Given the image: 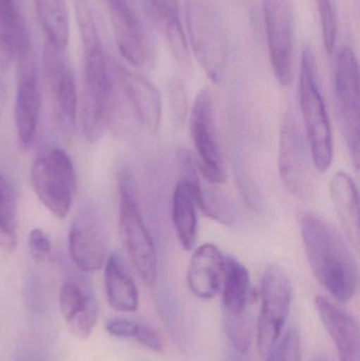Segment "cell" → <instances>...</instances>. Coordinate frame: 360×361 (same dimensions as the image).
Masks as SVG:
<instances>
[{
	"mask_svg": "<svg viewBox=\"0 0 360 361\" xmlns=\"http://www.w3.org/2000/svg\"><path fill=\"white\" fill-rule=\"evenodd\" d=\"M198 210L190 183L181 178L173 190L171 216L178 241L186 250H192L198 239Z\"/></svg>",
	"mask_w": 360,
	"mask_h": 361,
	"instance_id": "cell-24",
	"label": "cell"
},
{
	"mask_svg": "<svg viewBox=\"0 0 360 361\" xmlns=\"http://www.w3.org/2000/svg\"><path fill=\"white\" fill-rule=\"evenodd\" d=\"M114 73L139 124L149 133H158L163 116L162 95L159 89L147 78L123 66L114 65Z\"/></svg>",
	"mask_w": 360,
	"mask_h": 361,
	"instance_id": "cell-16",
	"label": "cell"
},
{
	"mask_svg": "<svg viewBox=\"0 0 360 361\" xmlns=\"http://www.w3.org/2000/svg\"><path fill=\"white\" fill-rule=\"evenodd\" d=\"M34 191L42 205L55 216L66 218L76 193V173L65 150L55 148L38 157L31 169Z\"/></svg>",
	"mask_w": 360,
	"mask_h": 361,
	"instance_id": "cell-5",
	"label": "cell"
},
{
	"mask_svg": "<svg viewBox=\"0 0 360 361\" xmlns=\"http://www.w3.org/2000/svg\"><path fill=\"white\" fill-rule=\"evenodd\" d=\"M59 307L72 334L82 339L92 334L99 319V307L93 297L76 282L63 284L59 292Z\"/></svg>",
	"mask_w": 360,
	"mask_h": 361,
	"instance_id": "cell-21",
	"label": "cell"
},
{
	"mask_svg": "<svg viewBox=\"0 0 360 361\" xmlns=\"http://www.w3.org/2000/svg\"><path fill=\"white\" fill-rule=\"evenodd\" d=\"M226 361H245L241 357L240 354H232V355L228 356V360Z\"/></svg>",
	"mask_w": 360,
	"mask_h": 361,
	"instance_id": "cell-36",
	"label": "cell"
},
{
	"mask_svg": "<svg viewBox=\"0 0 360 361\" xmlns=\"http://www.w3.org/2000/svg\"><path fill=\"white\" fill-rule=\"evenodd\" d=\"M168 103L171 116L177 124H183L190 114L187 92L180 78H173L168 84Z\"/></svg>",
	"mask_w": 360,
	"mask_h": 361,
	"instance_id": "cell-30",
	"label": "cell"
},
{
	"mask_svg": "<svg viewBox=\"0 0 360 361\" xmlns=\"http://www.w3.org/2000/svg\"><path fill=\"white\" fill-rule=\"evenodd\" d=\"M225 257L211 243L199 246L190 259L186 281L190 292L200 299H213L221 290Z\"/></svg>",
	"mask_w": 360,
	"mask_h": 361,
	"instance_id": "cell-17",
	"label": "cell"
},
{
	"mask_svg": "<svg viewBox=\"0 0 360 361\" xmlns=\"http://www.w3.org/2000/svg\"><path fill=\"white\" fill-rule=\"evenodd\" d=\"M330 192L345 237L353 248L359 250V197L356 183L346 171H338L330 183Z\"/></svg>",
	"mask_w": 360,
	"mask_h": 361,
	"instance_id": "cell-22",
	"label": "cell"
},
{
	"mask_svg": "<svg viewBox=\"0 0 360 361\" xmlns=\"http://www.w3.org/2000/svg\"><path fill=\"white\" fill-rule=\"evenodd\" d=\"M313 361H327V360H325V358L317 357V358H315V360Z\"/></svg>",
	"mask_w": 360,
	"mask_h": 361,
	"instance_id": "cell-38",
	"label": "cell"
},
{
	"mask_svg": "<svg viewBox=\"0 0 360 361\" xmlns=\"http://www.w3.org/2000/svg\"><path fill=\"white\" fill-rule=\"evenodd\" d=\"M266 357V361H302L298 331L295 328L287 330Z\"/></svg>",
	"mask_w": 360,
	"mask_h": 361,
	"instance_id": "cell-28",
	"label": "cell"
},
{
	"mask_svg": "<svg viewBox=\"0 0 360 361\" xmlns=\"http://www.w3.org/2000/svg\"><path fill=\"white\" fill-rule=\"evenodd\" d=\"M334 95L342 135L355 169L359 167V71L353 49L342 47L336 54Z\"/></svg>",
	"mask_w": 360,
	"mask_h": 361,
	"instance_id": "cell-6",
	"label": "cell"
},
{
	"mask_svg": "<svg viewBox=\"0 0 360 361\" xmlns=\"http://www.w3.org/2000/svg\"><path fill=\"white\" fill-rule=\"evenodd\" d=\"M261 313L258 322V343L264 356L283 336L292 305V284L278 265H268L261 280Z\"/></svg>",
	"mask_w": 360,
	"mask_h": 361,
	"instance_id": "cell-11",
	"label": "cell"
},
{
	"mask_svg": "<svg viewBox=\"0 0 360 361\" xmlns=\"http://www.w3.org/2000/svg\"><path fill=\"white\" fill-rule=\"evenodd\" d=\"M4 101H6V85H4V80L0 76V114H1L2 108H4Z\"/></svg>",
	"mask_w": 360,
	"mask_h": 361,
	"instance_id": "cell-34",
	"label": "cell"
},
{
	"mask_svg": "<svg viewBox=\"0 0 360 361\" xmlns=\"http://www.w3.org/2000/svg\"><path fill=\"white\" fill-rule=\"evenodd\" d=\"M118 231L133 267L148 286L158 279V255L151 233L144 221L137 187L126 169L118 176Z\"/></svg>",
	"mask_w": 360,
	"mask_h": 361,
	"instance_id": "cell-3",
	"label": "cell"
},
{
	"mask_svg": "<svg viewBox=\"0 0 360 361\" xmlns=\"http://www.w3.org/2000/svg\"><path fill=\"white\" fill-rule=\"evenodd\" d=\"M190 130L201 175L211 184H223L226 180L225 162L218 139L213 97L207 90L200 91L194 99Z\"/></svg>",
	"mask_w": 360,
	"mask_h": 361,
	"instance_id": "cell-9",
	"label": "cell"
},
{
	"mask_svg": "<svg viewBox=\"0 0 360 361\" xmlns=\"http://www.w3.org/2000/svg\"><path fill=\"white\" fill-rule=\"evenodd\" d=\"M300 231L309 263L317 281L342 303L359 290V262L352 246L331 221L308 212L300 219Z\"/></svg>",
	"mask_w": 360,
	"mask_h": 361,
	"instance_id": "cell-1",
	"label": "cell"
},
{
	"mask_svg": "<svg viewBox=\"0 0 360 361\" xmlns=\"http://www.w3.org/2000/svg\"><path fill=\"white\" fill-rule=\"evenodd\" d=\"M137 322L127 319H112L106 324V330L112 336L118 338H133Z\"/></svg>",
	"mask_w": 360,
	"mask_h": 361,
	"instance_id": "cell-33",
	"label": "cell"
},
{
	"mask_svg": "<svg viewBox=\"0 0 360 361\" xmlns=\"http://www.w3.org/2000/svg\"><path fill=\"white\" fill-rule=\"evenodd\" d=\"M312 158L306 135L294 110L283 116L279 137L278 171L287 190L306 199L313 189ZM314 167V166H313Z\"/></svg>",
	"mask_w": 360,
	"mask_h": 361,
	"instance_id": "cell-7",
	"label": "cell"
},
{
	"mask_svg": "<svg viewBox=\"0 0 360 361\" xmlns=\"http://www.w3.org/2000/svg\"><path fill=\"white\" fill-rule=\"evenodd\" d=\"M315 305L337 349L340 361H360L359 322L325 297L317 296Z\"/></svg>",
	"mask_w": 360,
	"mask_h": 361,
	"instance_id": "cell-18",
	"label": "cell"
},
{
	"mask_svg": "<svg viewBox=\"0 0 360 361\" xmlns=\"http://www.w3.org/2000/svg\"><path fill=\"white\" fill-rule=\"evenodd\" d=\"M31 49L19 0H0V73Z\"/></svg>",
	"mask_w": 360,
	"mask_h": 361,
	"instance_id": "cell-20",
	"label": "cell"
},
{
	"mask_svg": "<svg viewBox=\"0 0 360 361\" xmlns=\"http://www.w3.org/2000/svg\"><path fill=\"white\" fill-rule=\"evenodd\" d=\"M222 310L223 317L249 315L251 299V277L247 267L232 257H226L222 280Z\"/></svg>",
	"mask_w": 360,
	"mask_h": 361,
	"instance_id": "cell-23",
	"label": "cell"
},
{
	"mask_svg": "<svg viewBox=\"0 0 360 361\" xmlns=\"http://www.w3.org/2000/svg\"><path fill=\"white\" fill-rule=\"evenodd\" d=\"M144 12L150 25L168 42L178 61H190V46L184 31L179 0H144Z\"/></svg>",
	"mask_w": 360,
	"mask_h": 361,
	"instance_id": "cell-19",
	"label": "cell"
},
{
	"mask_svg": "<svg viewBox=\"0 0 360 361\" xmlns=\"http://www.w3.org/2000/svg\"><path fill=\"white\" fill-rule=\"evenodd\" d=\"M73 6L84 51L82 97L93 102L107 101L111 82L91 0H73Z\"/></svg>",
	"mask_w": 360,
	"mask_h": 361,
	"instance_id": "cell-10",
	"label": "cell"
},
{
	"mask_svg": "<svg viewBox=\"0 0 360 361\" xmlns=\"http://www.w3.org/2000/svg\"><path fill=\"white\" fill-rule=\"evenodd\" d=\"M70 258L84 273H95L108 259V237L103 218L92 206H84L76 214L68 235Z\"/></svg>",
	"mask_w": 360,
	"mask_h": 361,
	"instance_id": "cell-13",
	"label": "cell"
},
{
	"mask_svg": "<svg viewBox=\"0 0 360 361\" xmlns=\"http://www.w3.org/2000/svg\"><path fill=\"white\" fill-rule=\"evenodd\" d=\"M186 27L190 48L211 82L223 78L228 40L223 23L211 0H187Z\"/></svg>",
	"mask_w": 360,
	"mask_h": 361,
	"instance_id": "cell-4",
	"label": "cell"
},
{
	"mask_svg": "<svg viewBox=\"0 0 360 361\" xmlns=\"http://www.w3.org/2000/svg\"><path fill=\"white\" fill-rule=\"evenodd\" d=\"M104 269L106 295L110 307L124 313L137 311L139 292L122 259L116 255H110Z\"/></svg>",
	"mask_w": 360,
	"mask_h": 361,
	"instance_id": "cell-25",
	"label": "cell"
},
{
	"mask_svg": "<svg viewBox=\"0 0 360 361\" xmlns=\"http://www.w3.org/2000/svg\"><path fill=\"white\" fill-rule=\"evenodd\" d=\"M15 361H42L34 353H29V352H25V353L21 354L18 357L16 358Z\"/></svg>",
	"mask_w": 360,
	"mask_h": 361,
	"instance_id": "cell-35",
	"label": "cell"
},
{
	"mask_svg": "<svg viewBox=\"0 0 360 361\" xmlns=\"http://www.w3.org/2000/svg\"><path fill=\"white\" fill-rule=\"evenodd\" d=\"M16 97H15V127L23 146L33 144L42 112V90L37 63L30 49L16 61Z\"/></svg>",
	"mask_w": 360,
	"mask_h": 361,
	"instance_id": "cell-14",
	"label": "cell"
},
{
	"mask_svg": "<svg viewBox=\"0 0 360 361\" xmlns=\"http://www.w3.org/2000/svg\"><path fill=\"white\" fill-rule=\"evenodd\" d=\"M321 18V34L323 44L328 52L332 53L335 48L337 38V18L333 0H314Z\"/></svg>",
	"mask_w": 360,
	"mask_h": 361,
	"instance_id": "cell-29",
	"label": "cell"
},
{
	"mask_svg": "<svg viewBox=\"0 0 360 361\" xmlns=\"http://www.w3.org/2000/svg\"><path fill=\"white\" fill-rule=\"evenodd\" d=\"M298 97L313 166L319 173H325L333 162V133L319 84L316 56L310 47L302 51Z\"/></svg>",
	"mask_w": 360,
	"mask_h": 361,
	"instance_id": "cell-2",
	"label": "cell"
},
{
	"mask_svg": "<svg viewBox=\"0 0 360 361\" xmlns=\"http://www.w3.org/2000/svg\"><path fill=\"white\" fill-rule=\"evenodd\" d=\"M262 12L273 72L281 86H290L294 73V20L291 2L263 0Z\"/></svg>",
	"mask_w": 360,
	"mask_h": 361,
	"instance_id": "cell-12",
	"label": "cell"
},
{
	"mask_svg": "<svg viewBox=\"0 0 360 361\" xmlns=\"http://www.w3.org/2000/svg\"><path fill=\"white\" fill-rule=\"evenodd\" d=\"M141 345L151 351L160 353L164 349L163 345L162 339L159 336L158 333L150 328V326H145V324H137V330H135V337Z\"/></svg>",
	"mask_w": 360,
	"mask_h": 361,
	"instance_id": "cell-32",
	"label": "cell"
},
{
	"mask_svg": "<svg viewBox=\"0 0 360 361\" xmlns=\"http://www.w3.org/2000/svg\"><path fill=\"white\" fill-rule=\"evenodd\" d=\"M42 68L52 101L55 125L63 137L70 139L75 133L77 122V91L66 49L46 40Z\"/></svg>",
	"mask_w": 360,
	"mask_h": 361,
	"instance_id": "cell-8",
	"label": "cell"
},
{
	"mask_svg": "<svg viewBox=\"0 0 360 361\" xmlns=\"http://www.w3.org/2000/svg\"><path fill=\"white\" fill-rule=\"evenodd\" d=\"M116 1H118V0H105V2L108 4V6H109L110 4H114V2Z\"/></svg>",
	"mask_w": 360,
	"mask_h": 361,
	"instance_id": "cell-37",
	"label": "cell"
},
{
	"mask_svg": "<svg viewBox=\"0 0 360 361\" xmlns=\"http://www.w3.org/2000/svg\"><path fill=\"white\" fill-rule=\"evenodd\" d=\"M118 51L130 65L148 68L156 61L154 42L135 11L127 0L109 6Z\"/></svg>",
	"mask_w": 360,
	"mask_h": 361,
	"instance_id": "cell-15",
	"label": "cell"
},
{
	"mask_svg": "<svg viewBox=\"0 0 360 361\" xmlns=\"http://www.w3.org/2000/svg\"><path fill=\"white\" fill-rule=\"evenodd\" d=\"M46 42L66 49L69 38V15L65 0H34Z\"/></svg>",
	"mask_w": 360,
	"mask_h": 361,
	"instance_id": "cell-26",
	"label": "cell"
},
{
	"mask_svg": "<svg viewBox=\"0 0 360 361\" xmlns=\"http://www.w3.org/2000/svg\"><path fill=\"white\" fill-rule=\"evenodd\" d=\"M27 246L32 257L37 262H44L50 257L52 244L42 229L34 228L30 231Z\"/></svg>",
	"mask_w": 360,
	"mask_h": 361,
	"instance_id": "cell-31",
	"label": "cell"
},
{
	"mask_svg": "<svg viewBox=\"0 0 360 361\" xmlns=\"http://www.w3.org/2000/svg\"><path fill=\"white\" fill-rule=\"evenodd\" d=\"M16 243V195L10 180L0 171V248L12 250Z\"/></svg>",
	"mask_w": 360,
	"mask_h": 361,
	"instance_id": "cell-27",
	"label": "cell"
}]
</instances>
